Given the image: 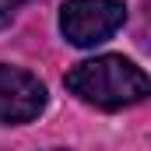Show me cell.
<instances>
[{
    "label": "cell",
    "instance_id": "obj_1",
    "mask_svg": "<svg viewBox=\"0 0 151 151\" xmlns=\"http://www.w3.org/2000/svg\"><path fill=\"white\" fill-rule=\"evenodd\" d=\"M63 84L95 109H127L148 95V74L134 60L116 56V53L77 63L74 70H67Z\"/></svg>",
    "mask_w": 151,
    "mask_h": 151
},
{
    "label": "cell",
    "instance_id": "obj_2",
    "mask_svg": "<svg viewBox=\"0 0 151 151\" xmlns=\"http://www.w3.org/2000/svg\"><path fill=\"white\" fill-rule=\"evenodd\" d=\"M127 21L123 0H67L60 7V32L74 46H99Z\"/></svg>",
    "mask_w": 151,
    "mask_h": 151
},
{
    "label": "cell",
    "instance_id": "obj_3",
    "mask_svg": "<svg viewBox=\"0 0 151 151\" xmlns=\"http://www.w3.org/2000/svg\"><path fill=\"white\" fill-rule=\"evenodd\" d=\"M46 109V84L35 74L0 63V123H32Z\"/></svg>",
    "mask_w": 151,
    "mask_h": 151
},
{
    "label": "cell",
    "instance_id": "obj_4",
    "mask_svg": "<svg viewBox=\"0 0 151 151\" xmlns=\"http://www.w3.org/2000/svg\"><path fill=\"white\" fill-rule=\"evenodd\" d=\"M18 4H21V0H0V25L14 18V7H18Z\"/></svg>",
    "mask_w": 151,
    "mask_h": 151
},
{
    "label": "cell",
    "instance_id": "obj_5",
    "mask_svg": "<svg viewBox=\"0 0 151 151\" xmlns=\"http://www.w3.org/2000/svg\"><path fill=\"white\" fill-rule=\"evenodd\" d=\"M49 151H67V148H49Z\"/></svg>",
    "mask_w": 151,
    "mask_h": 151
}]
</instances>
